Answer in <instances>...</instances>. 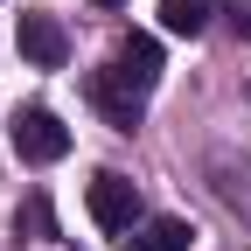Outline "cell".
Returning <instances> with one entry per match:
<instances>
[{
    "instance_id": "52a82bcc",
    "label": "cell",
    "mask_w": 251,
    "mask_h": 251,
    "mask_svg": "<svg viewBox=\"0 0 251 251\" xmlns=\"http://www.w3.org/2000/svg\"><path fill=\"white\" fill-rule=\"evenodd\" d=\"M209 7H216V0H161V28H168V35H202Z\"/></svg>"
},
{
    "instance_id": "30bf717a",
    "label": "cell",
    "mask_w": 251,
    "mask_h": 251,
    "mask_svg": "<svg viewBox=\"0 0 251 251\" xmlns=\"http://www.w3.org/2000/svg\"><path fill=\"white\" fill-rule=\"evenodd\" d=\"M237 35H251V0H237Z\"/></svg>"
},
{
    "instance_id": "ba28073f",
    "label": "cell",
    "mask_w": 251,
    "mask_h": 251,
    "mask_svg": "<svg viewBox=\"0 0 251 251\" xmlns=\"http://www.w3.org/2000/svg\"><path fill=\"white\" fill-rule=\"evenodd\" d=\"M216 175H224V181H216V188H224V202L237 209V216H251V168L237 175V168H216Z\"/></svg>"
},
{
    "instance_id": "277c9868",
    "label": "cell",
    "mask_w": 251,
    "mask_h": 251,
    "mask_svg": "<svg viewBox=\"0 0 251 251\" xmlns=\"http://www.w3.org/2000/svg\"><path fill=\"white\" fill-rule=\"evenodd\" d=\"M21 56L35 63V70H63V56H70L63 21L56 14H21Z\"/></svg>"
},
{
    "instance_id": "3957f363",
    "label": "cell",
    "mask_w": 251,
    "mask_h": 251,
    "mask_svg": "<svg viewBox=\"0 0 251 251\" xmlns=\"http://www.w3.org/2000/svg\"><path fill=\"white\" fill-rule=\"evenodd\" d=\"M84 202H91V224H98V230H140V181H126L119 168L91 175Z\"/></svg>"
},
{
    "instance_id": "8fae6325",
    "label": "cell",
    "mask_w": 251,
    "mask_h": 251,
    "mask_svg": "<svg viewBox=\"0 0 251 251\" xmlns=\"http://www.w3.org/2000/svg\"><path fill=\"white\" fill-rule=\"evenodd\" d=\"M98 7H126V0H98Z\"/></svg>"
},
{
    "instance_id": "9c48e42d",
    "label": "cell",
    "mask_w": 251,
    "mask_h": 251,
    "mask_svg": "<svg viewBox=\"0 0 251 251\" xmlns=\"http://www.w3.org/2000/svg\"><path fill=\"white\" fill-rule=\"evenodd\" d=\"M21 224L35 230V237H56V216H49V202H42V196H28V209H21Z\"/></svg>"
},
{
    "instance_id": "6da1fadb",
    "label": "cell",
    "mask_w": 251,
    "mask_h": 251,
    "mask_svg": "<svg viewBox=\"0 0 251 251\" xmlns=\"http://www.w3.org/2000/svg\"><path fill=\"white\" fill-rule=\"evenodd\" d=\"M7 140H14V153H21L28 168H49V161L70 153V126H63L49 105H21L14 126H7Z\"/></svg>"
},
{
    "instance_id": "5b68a950",
    "label": "cell",
    "mask_w": 251,
    "mask_h": 251,
    "mask_svg": "<svg viewBox=\"0 0 251 251\" xmlns=\"http://www.w3.org/2000/svg\"><path fill=\"white\" fill-rule=\"evenodd\" d=\"M112 63H119V70L133 77V84H147V91H153V77H161V42H153V35H140V28H133V35L119 42V56H112Z\"/></svg>"
},
{
    "instance_id": "8992f818",
    "label": "cell",
    "mask_w": 251,
    "mask_h": 251,
    "mask_svg": "<svg viewBox=\"0 0 251 251\" xmlns=\"http://www.w3.org/2000/svg\"><path fill=\"white\" fill-rule=\"evenodd\" d=\"M188 237L196 230H188L181 216H147V224L126 237V251H188Z\"/></svg>"
},
{
    "instance_id": "7a4b0ae2",
    "label": "cell",
    "mask_w": 251,
    "mask_h": 251,
    "mask_svg": "<svg viewBox=\"0 0 251 251\" xmlns=\"http://www.w3.org/2000/svg\"><path fill=\"white\" fill-rule=\"evenodd\" d=\"M84 91H91V105L105 112V126H112V133H133V126H140V112H147V84H133L119 63L91 70V84H84Z\"/></svg>"
}]
</instances>
